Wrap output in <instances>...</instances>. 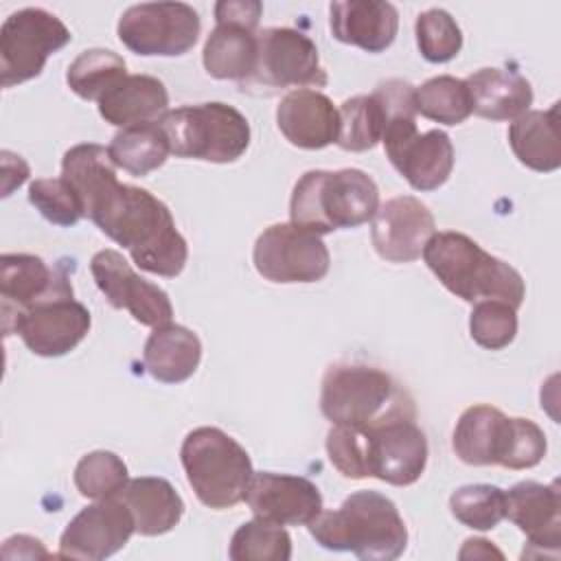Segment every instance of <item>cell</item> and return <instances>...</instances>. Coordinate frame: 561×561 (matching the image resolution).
<instances>
[{
    "instance_id": "6da1fadb",
    "label": "cell",
    "mask_w": 561,
    "mask_h": 561,
    "mask_svg": "<svg viewBox=\"0 0 561 561\" xmlns=\"http://www.w3.org/2000/svg\"><path fill=\"white\" fill-rule=\"evenodd\" d=\"M61 178L79 193L85 217L123 245L140 270L164 278L184 270L188 245L175 228L171 210L147 188L121 184L103 145L70 147L61 160Z\"/></svg>"
},
{
    "instance_id": "7a4b0ae2",
    "label": "cell",
    "mask_w": 561,
    "mask_h": 561,
    "mask_svg": "<svg viewBox=\"0 0 561 561\" xmlns=\"http://www.w3.org/2000/svg\"><path fill=\"white\" fill-rule=\"evenodd\" d=\"M416 419L375 427L335 425L327 434L331 465L351 480L377 478L394 486L414 484L427 467V438Z\"/></svg>"
},
{
    "instance_id": "3957f363",
    "label": "cell",
    "mask_w": 561,
    "mask_h": 561,
    "mask_svg": "<svg viewBox=\"0 0 561 561\" xmlns=\"http://www.w3.org/2000/svg\"><path fill=\"white\" fill-rule=\"evenodd\" d=\"M307 526L322 548L353 552L364 561H392L408 546V528L399 508L377 491H355L340 508L322 511Z\"/></svg>"
},
{
    "instance_id": "277c9868",
    "label": "cell",
    "mask_w": 561,
    "mask_h": 561,
    "mask_svg": "<svg viewBox=\"0 0 561 561\" xmlns=\"http://www.w3.org/2000/svg\"><path fill=\"white\" fill-rule=\"evenodd\" d=\"M423 261L440 285L465 302L504 300L515 309L524 302L522 274L462 232H434L423 248Z\"/></svg>"
},
{
    "instance_id": "5b68a950",
    "label": "cell",
    "mask_w": 561,
    "mask_h": 561,
    "mask_svg": "<svg viewBox=\"0 0 561 561\" xmlns=\"http://www.w3.org/2000/svg\"><path fill=\"white\" fill-rule=\"evenodd\" d=\"M320 410L333 425L353 427L416 419L412 394L390 373L353 362H337L324 370Z\"/></svg>"
},
{
    "instance_id": "8992f818",
    "label": "cell",
    "mask_w": 561,
    "mask_h": 561,
    "mask_svg": "<svg viewBox=\"0 0 561 561\" xmlns=\"http://www.w3.org/2000/svg\"><path fill=\"white\" fill-rule=\"evenodd\" d=\"M379 208V188L362 169L307 171L298 178L289 199L291 224L329 234L373 221Z\"/></svg>"
},
{
    "instance_id": "52a82bcc",
    "label": "cell",
    "mask_w": 561,
    "mask_h": 561,
    "mask_svg": "<svg viewBox=\"0 0 561 561\" xmlns=\"http://www.w3.org/2000/svg\"><path fill=\"white\" fill-rule=\"evenodd\" d=\"M454 454L471 467L530 469L546 456L543 430L522 416H506L502 410L478 403L467 408L451 436Z\"/></svg>"
},
{
    "instance_id": "ba28073f",
    "label": "cell",
    "mask_w": 561,
    "mask_h": 561,
    "mask_svg": "<svg viewBox=\"0 0 561 561\" xmlns=\"http://www.w3.org/2000/svg\"><path fill=\"white\" fill-rule=\"evenodd\" d=\"M180 460L186 480L197 500L213 508L226 511L245 500L252 478L248 451L219 427H195L186 434Z\"/></svg>"
},
{
    "instance_id": "9c48e42d",
    "label": "cell",
    "mask_w": 561,
    "mask_h": 561,
    "mask_svg": "<svg viewBox=\"0 0 561 561\" xmlns=\"http://www.w3.org/2000/svg\"><path fill=\"white\" fill-rule=\"evenodd\" d=\"M158 125L169 140L171 153L178 158L228 164L239 160L250 147L248 118L221 101L169 110Z\"/></svg>"
},
{
    "instance_id": "30bf717a",
    "label": "cell",
    "mask_w": 561,
    "mask_h": 561,
    "mask_svg": "<svg viewBox=\"0 0 561 561\" xmlns=\"http://www.w3.org/2000/svg\"><path fill=\"white\" fill-rule=\"evenodd\" d=\"M327 70L320 64L318 46L309 35L289 26H272L259 33V55L252 77L241 83L248 92H278L287 88H324Z\"/></svg>"
},
{
    "instance_id": "8fae6325",
    "label": "cell",
    "mask_w": 561,
    "mask_h": 561,
    "mask_svg": "<svg viewBox=\"0 0 561 561\" xmlns=\"http://www.w3.org/2000/svg\"><path fill=\"white\" fill-rule=\"evenodd\" d=\"M72 39L68 26L46 9L13 11L0 28V83L20 85L42 75L50 55Z\"/></svg>"
},
{
    "instance_id": "7c38bea8",
    "label": "cell",
    "mask_w": 561,
    "mask_h": 561,
    "mask_svg": "<svg viewBox=\"0 0 561 561\" xmlns=\"http://www.w3.org/2000/svg\"><path fill=\"white\" fill-rule=\"evenodd\" d=\"M202 31L199 13L186 2H140L118 18V39L142 57H180Z\"/></svg>"
},
{
    "instance_id": "4fadbf2b",
    "label": "cell",
    "mask_w": 561,
    "mask_h": 561,
    "mask_svg": "<svg viewBox=\"0 0 561 561\" xmlns=\"http://www.w3.org/2000/svg\"><path fill=\"white\" fill-rule=\"evenodd\" d=\"M252 261L265 280L280 285L322 280L331 265L324 241L291 221L267 226L254 241Z\"/></svg>"
},
{
    "instance_id": "5bb4252c",
    "label": "cell",
    "mask_w": 561,
    "mask_h": 561,
    "mask_svg": "<svg viewBox=\"0 0 561 561\" xmlns=\"http://www.w3.org/2000/svg\"><path fill=\"white\" fill-rule=\"evenodd\" d=\"M392 167L416 191L440 188L454 169L451 138L440 129L419 134L414 118L390 121L381 136Z\"/></svg>"
},
{
    "instance_id": "9a60e30c",
    "label": "cell",
    "mask_w": 561,
    "mask_h": 561,
    "mask_svg": "<svg viewBox=\"0 0 561 561\" xmlns=\"http://www.w3.org/2000/svg\"><path fill=\"white\" fill-rule=\"evenodd\" d=\"M90 324L88 307L72 296L53 298L4 316V331L18 333L26 348L39 357H61L70 353L88 335Z\"/></svg>"
},
{
    "instance_id": "2e32d148",
    "label": "cell",
    "mask_w": 561,
    "mask_h": 561,
    "mask_svg": "<svg viewBox=\"0 0 561 561\" xmlns=\"http://www.w3.org/2000/svg\"><path fill=\"white\" fill-rule=\"evenodd\" d=\"M96 287L114 309H127L145 327H162L173 318V305L164 289L138 276L116 250H101L90 261Z\"/></svg>"
},
{
    "instance_id": "e0dca14e",
    "label": "cell",
    "mask_w": 561,
    "mask_h": 561,
    "mask_svg": "<svg viewBox=\"0 0 561 561\" xmlns=\"http://www.w3.org/2000/svg\"><path fill=\"white\" fill-rule=\"evenodd\" d=\"M136 533L134 517L118 495L96 500L81 508L59 539L61 559L101 561L118 552Z\"/></svg>"
},
{
    "instance_id": "ac0fdd59",
    "label": "cell",
    "mask_w": 561,
    "mask_h": 561,
    "mask_svg": "<svg viewBox=\"0 0 561 561\" xmlns=\"http://www.w3.org/2000/svg\"><path fill=\"white\" fill-rule=\"evenodd\" d=\"M436 232L432 210L412 195H399L381 204L373 217L370 241L388 263H412L423 254Z\"/></svg>"
},
{
    "instance_id": "d6986e66",
    "label": "cell",
    "mask_w": 561,
    "mask_h": 561,
    "mask_svg": "<svg viewBox=\"0 0 561 561\" xmlns=\"http://www.w3.org/2000/svg\"><path fill=\"white\" fill-rule=\"evenodd\" d=\"M245 504L254 517L278 526H307L322 513V495L311 480L274 471L252 473Z\"/></svg>"
},
{
    "instance_id": "ffe728a7",
    "label": "cell",
    "mask_w": 561,
    "mask_h": 561,
    "mask_svg": "<svg viewBox=\"0 0 561 561\" xmlns=\"http://www.w3.org/2000/svg\"><path fill=\"white\" fill-rule=\"evenodd\" d=\"M541 554L559 552L561 546V493L559 482L541 484L524 480L506 491V515Z\"/></svg>"
},
{
    "instance_id": "44dd1931",
    "label": "cell",
    "mask_w": 561,
    "mask_h": 561,
    "mask_svg": "<svg viewBox=\"0 0 561 561\" xmlns=\"http://www.w3.org/2000/svg\"><path fill=\"white\" fill-rule=\"evenodd\" d=\"M0 296L2 313H15L31 309L53 298L72 296L68 276L48 267L42 256L35 254H2L0 256Z\"/></svg>"
},
{
    "instance_id": "7402d4cb",
    "label": "cell",
    "mask_w": 561,
    "mask_h": 561,
    "mask_svg": "<svg viewBox=\"0 0 561 561\" xmlns=\"http://www.w3.org/2000/svg\"><path fill=\"white\" fill-rule=\"evenodd\" d=\"M276 125L289 145L324 149L337 142L340 110L320 90H291L276 107Z\"/></svg>"
},
{
    "instance_id": "603a6c76",
    "label": "cell",
    "mask_w": 561,
    "mask_h": 561,
    "mask_svg": "<svg viewBox=\"0 0 561 561\" xmlns=\"http://www.w3.org/2000/svg\"><path fill=\"white\" fill-rule=\"evenodd\" d=\"M329 26L342 44L383 53L397 37L399 13L383 0H342L329 4Z\"/></svg>"
},
{
    "instance_id": "cb8c5ba5",
    "label": "cell",
    "mask_w": 561,
    "mask_h": 561,
    "mask_svg": "<svg viewBox=\"0 0 561 561\" xmlns=\"http://www.w3.org/2000/svg\"><path fill=\"white\" fill-rule=\"evenodd\" d=\"M134 517L138 535L156 537L173 530L184 515V502L169 480L156 476H142L127 480L116 493Z\"/></svg>"
},
{
    "instance_id": "d4e9b609",
    "label": "cell",
    "mask_w": 561,
    "mask_h": 561,
    "mask_svg": "<svg viewBox=\"0 0 561 561\" xmlns=\"http://www.w3.org/2000/svg\"><path fill=\"white\" fill-rule=\"evenodd\" d=\"M465 83L471 94V112L489 121H515L533 105V88L515 70L480 68Z\"/></svg>"
},
{
    "instance_id": "484cf974",
    "label": "cell",
    "mask_w": 561,
    "mask_h": 561,
    "mask_svg": "<svg viewBox=\"0 0 561 561\" xmlns=\"http://www.w3.org/2000/svg\"><path fill=\"white\" fill-rule=\"evenodd\" d=\"M169 112L164 83L149 75H127L99 101V114L116 127L158 123Z\"/></svg>"
},
{
    "instance_id": "4316f807",
    "label": "cell",
    "mask_w": 561,
    "mask_h": 561,
    "mask_svg": "<svg viewBox=\"0 0 561 561\" xmlns=\"http://www.w3.org/2000/svg\"><path fill=\"white\" fill-rule=\"evenodd\" d=\"M215 28L206 37L202 61L204 70L215 79H232L245 83L256 66L259 33L254 26L215 20Z\"/></svg>"
},
{
    "instance_id": "83f0119b",
    "label": "cell",
    "mask_w": 561,
    "mask_h": 561,
    "mask_svg": "<svg viewBox=\"0 0 561 561\" xmlns=\"http://www.w3.org/2000/svg\"><path fill=\"white\" fill-rule=\"evenodd\" d=\"M142 362L153 379L162 383H182L193 377L202 362V342L191 329L167 322L156 327L147 337Z\"/></svg>"
},
{
    "instance_id": "f1b7e54d",
    "label": "cell",
    "mask_w": 561,
    "mask_h": 561,
    "mask_svg": "<svg viewBox=\"0 0 561 561\" xmlns=\"http://www.w3.org/2000/svg\"><path fill=\"white\" fill-rule=\"evenodd\" d=\"M508 145L524 167L539 173L557 171L561 167L559 103L517 116L508 127Z\"/></svg>"
},
{
    "instance_id": "f546056e",
    "label": "cell",
    "mask_w": 561,
    "mask_h": 561,
    "mask_svg": "<svg viewBox=\"0 0 561 561\" xmlns=\"http://www.w3.org/2000/svg\"><path fill=\"white\" fill-rule=\"evenodd\" d=\"M116 169L142 178L162 167L171 153L169 140L158 123L123 127L107 147Z\"/></svg>"
},
{
    "instance_id": "4dcf8cb0",
    "label": "cell",
    "mask_w": 561,
    "mask_h": 561,
    "mask_svg": "<svg viewBox=\"0 0 561 561\" xmlns=\"http://www.w3.org/2000/svg\"><path fill=\"white\" fill-rule=\"evenodd\" d=\"M127 77V64L107 48H88L75 57L66 70L68 88L85 101H101L116 83Z\"/></svg>"
},
{
    "instance_id": "1f68e13d",
    "label": "cell",
    "mask_w": 561,
    "mask_h": 561,
    "mask_svg": "<svg viewBox=\"0 0 561 561\" xmlns=\"http://www.w3.org/2000/svg\"><path fill=\"white\" fill-rule=\"evenodd\" d=\"M416 114L440 125H460L471 112V94L465 79L440 75L414 88Z\"/></svg>"
},
{
    "instance_id": "d6a6232c",
    "label": "cell",
    "mask_w": 561,
    "mask_h": 561,
    "mask_svg": "<svg viewBox=\"0 0 561 561\" xmlns=\"http://www.w3.org/2000/svg\"><path fill=\"white\" fill-rule=\"evenodd\" d=\"M386 114L373 94H357L340 105L337 145L344 151H368L381 142Z\"/></svg>"
},
{
    "instance_id": "836d02e7",
    "label": "cell",
    "mask_w": 561,
    "mask_h": 561,
    "mask_svg": "<svg viewBox=\"0 0 561 561\" xmlns=\"http://www.w3.org/2000/svg\"><path fill=\"white\" fill-rule=\"evenodd\" d=\"M228 557L232 561H289L291 537L283 526L254 517L234 530Z\"/></svg>"
},
{
    "instance_id": "e575fe53",
    "label": "cell",
    "mask_w": 561,
    "mask_h": 561,
    "mask_svg": "<svg viewBox=\"0 0 561 561\" xmlns=\"http://www.w3.org/2000/svg\"><path fill=\"white\" fill-rule=\"evenodd\" d=\"M449 508L462 526L493 530L506 515V491L495 484H465L451 493Z\"/></svg>"
},
{
    "instance_id": "d590c367",
    "label": "cell",
    "mask_w": 561,
    "mask_h": 561,
    "mask_svg": "<svg viewBox=\"0 0 561 561\" xmlns=\"http://www.w3.org/2000/svg\"><path fill=\"white\" fill-rule=\"evenodd\" d=\"M75 486L83 497L103 500L116 495L127 484V465L105 449L85 454L75 467Z\"/></svg>"
},
{
    "instance_id": "8d00e7d4",
    "label": "cell",
    "mask_w": 561,
    "mask_h": 561,
    "mask_svg": "<svg viewBox=\"0 0 561 561\" xmlns=\"http://www.w3.org/2000/svg\"><path fill=\"white\" fill-rule=\"evenodd\" d=\"M414 33L423 59L432 64L451 61L462 48V31L445 9H427L419 13Z\"/></svg>"
},
{
    "instance_id": "74e56055",
    "label": "cell",
    "mask_w": 561,
    "mask_h": 561,
    "mask_svg": "<svg viewBox=\"0 0 561 561\" xmlns=\"http://www.w3.org/2000/svg\"><path fill=\"white\" fill-rule=\"evenodd\" d=\"M28 202L55 226H75L85 217L79 193L64 178H39L28 186Z\"/></svg>"
},
{
    "instance_id": "f35d334b",
    "label": "cell",
    "mask_w": 561,
    "mask_h": 561,
    "mask_svg": "<svg viewBox=\"0 0 561 561\" xmlns=\"http://www.w3.org/2000/svg\"><path fill=\"white\" fill-rule=\"evenodd\" d=\"M469 333L478 346L500 351L517 335V309L504 300H480L469 316Z\"/></svg>"
},
{
    "instance_id": "ab89813d",
    "label": "cell",
    "mask_w": 561,
    "mask_h": 561,
    "mask_svg": "<svg viewBox=\"0 0 561 561\" xmlns=\"http://www.w3.org/2000/svg\"><path fill=\"white\" fill-rule=\"evenodd\" d=\"M263 4L256 0H221L215 4V20L239 22L248 26H259Z\"/></svg>"
},
{
    "instance_id": "60d3db41",
    "label": "cell",
    "mask_w": 561,
    "mask_h": 561,
    "mask_svg": "<svg viewBox=\"0 0 561 561\" xmlns=\"http://www.w3.org/2000/svg\"><path fill=\"white\" fill-rule=\"evenodd\" d=\"M467 557H497V559H502V552L495 550L491 546V541H486V539H467L465 548L460 550V559H467Z\"/></svg>"
}]
</instances>
